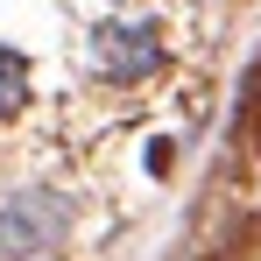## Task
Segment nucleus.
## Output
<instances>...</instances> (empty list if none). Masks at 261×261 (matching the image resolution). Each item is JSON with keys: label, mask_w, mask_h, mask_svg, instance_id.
Listing matches in <instances>:
<instances>
[{"label": "nucleus", "mask_w": 261, "mask_h": 261, "mask_svg": "<svg viewBox=\"0 0 261 261\" xmlns=\"http://www.w3.org/2000/svg\"><path fill=\"white\" fill-rule=\"evenodd\" d=\"M71 233V198L64 191H14L0 205V254L7 261H29V254H49L57 240Z\"/></svg>", "instance_id": "1"}, {"label": "nucleus", "mask_w": 261, "mask_h": 261, "mask_svg": "<svg viewBox=\"0 0 261 261\" xmlns=\"http://www.w3.org/2000/svg\"><path fill=\"white\" fill-rule=\"evenodd\" d=\"M99 78H113V85H141V78H155L163 71V36L148 29V21H106L99 29Z\"/></svg>", "instance_id": "2"}, {"label": "nucleus", "mask_w": 261, "mask_h": 261, "mask_svg": "<svg viewBox=\"0 0 261 261\" xmlns=\"http://www.w3.org/2000/svg\"><path fill=\"white\" fill-rule=\"evenodd\" d=\"M21 106H29V64L14 49H0V120H14Z\"/></svg>", "instance_id": "3"}]
</instances>
